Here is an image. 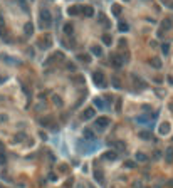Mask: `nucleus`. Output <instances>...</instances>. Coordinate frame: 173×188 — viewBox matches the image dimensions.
<instances>
[{
  "label": "nucleus",
  "mask_w": 173,
  "mask_h": 188,
  "mask_svg": "<svg viewBox=\"0 0 173 188\" xmlns=\"http://www.w3.org/2000/svg\"><path fill=\"white\" fill-rule=\"evenodd\" d=\"M41 20L46 24V25H51V22H52V15H51V12L47 9H42L41 10Z\"/></svg>",
  "instance_id": "2"
},
{
  "label": "nucleus",
  "mask_w": 173,
  "mask_h": 188,
  "mask_svg": "<svg viewBox=\"0 0 173 188\" xmlns=\"http://www.w3.org/2000/svg\"><path fill=\"white\" fill-rule=\"evenodd\" d=\"M126 2H128V0H126Z\"/></svg>",
  "instance_id": "39"
},
{
  "label": "nucleus",
  "mask_w": 173,
  "mask_h": 188,
  "mask_svg": "<svg viewBox=\"0 0 173 188\" xmlns=\"http://www.w3.org/2000/svg\"><path fill=\"white\" fill-rule=\"evenodd\" d=\"M24 32H25V35H32V34H34V25H32V22H27L25 25H24Z\"/></svg>",
  "instance_id": "12"
},
{
  "label": "nucleus",
  "mask_w": 173,
  "mask_h": 188,
  "mask_svg": "<svg viewBox=\"0 0 173 188\" xmlns=\"http://www.w3.org/2000/svg\"><path fill=\"white\" fill-rule=\"evenodd\" d=\"M103 158L108 160V161H114L116 158H118V153H116V151H106L104 155H103Z\"/></svg>",
  "instance_id": "7"
},
{
  "label": "nucleus",
  "mask_w": 173,
  "mask_h": 188,
  "mask_svg": "<svg viewBox=\"0 0 173 188\" xmlns=\"http://www.w3.org/2000/svg\"><path fill=\"white\" fill-rule=\"evenodd\" d=\"M116 148H119V150H125V143H116Z\"/></svg>",
  "instance_id": "32"
},
{
  "label": "nucleus",
  "mask_w": 173,
  "mask_h": 188,
  "mask_svg": "<svg viewBox=\"0 0 173 188\" xmlns=\"http://www.w3.org/2000/svg\"><path fill=\"white\" fill-rule=\"evenodd\" d=\"M96 116V109L94 108H88V109H84L83 113V119H91V118H94Z\"/></svg>",
  "instance_id": "5"
},
{
  "label": "nucleus",
  "mask_w": 173,
  "mask_h": 188,
  "mask_svg": "<svg viewBox=\"0 0 173 188\" xmlns=\"http://www.w3.org/2000/svg\"><path fill=\"white\" fill-rule=\"evenodd\" d=\"M62 30H64V34H66V35H72V32H74V27H72V24H64Z\"/></svg>",
  "instance_id": "13"
},
{
  "label": "nucleus",
  "mask_w": 173,
  "mask_h": 188,
  "mask_svg": "<svg viewBox=\"0 0 173 188\" xmlns=\"http://www.w3.org/2000/svg\"><path fill=\"white\" fill-rule=\"evenodd\" d=\"M83 14L86 17H93V15H94V9H93L91 5H84L83 7Z\"/></svg>",
  "instance_id": "9"
},
{
  "label": "nucleus",
  "mask_w": 173,
  "mask_h": 188,
  "mask_svg": "<svg viewBox=\"0 0 173 188\" xmlns=\"http://www.w3.org/2000/svg\"><path fill=\"white\" fill-rule=\"evenodd\" d=\"M91 54L96 56V57H101V56H103V49H101L99 46H93L91 47Z\"/></svg>",
  "instance_id": "11"
},
{
  "label": "nucleus",
  "mask_w": 173,
  "mask_h": 188,
  "mask_svg": "<svg viewBox=\"0 0 173 188\" xmlns=\"http://www.w3.org/2000/svg\"><path fill=\"white\" fill-rule=\"evenodd\" d=\"M7 165V156L4 155V151H0V166Z\"/></svg>",
  "instance_id": "22"
},
{
  "label": "nucleus",
  "mask_w": 173,
  "mask_h": 188,
  "mask_svg": "<svg viewBox=\"0 0 173 188\" xmlns=\"http://www.w3.org/2000/svg\"><path fill=\"white\" fill-rule=\"evenodd\" d=\"M94 124H96L98 129H106V128L109 126V118H104V116H103V118H98Z\"/></svg>",
  "instance_id": "3"
},
{
  "label": "nucleus",
  "mask_w": 173,
  "mask_h": 188,
  "mask_svg": "<svg viewBox=\"0 0 173 188\" xmlns=\"http://www.w3.org/2000/svg\"><path fill=\"white\" fill-rule=\"evenodd\" d=\"M118 29H119L121 32H128L130 30V25H128L126 22H119V24H118Z\"/></svg>",
  "instance_id": "17"
},
{
  "label": "nucleus",
  "mask_w": 173,
  "mask_h": 188,
  "mask_svg": "<svg viewBox=\"0 0 173 188\" xmlns=\"http://www.w3.org/2000/svg\"><path fill=\"white\" fill-rule=\"evenodd\" d=\"M94 104L98 106V108H104V103H103L99 98H96V99H94Z\"/></svg>",
  "instance_id": "25"
},
{
  "label": "nucleus",
  "mask_w": 173,
  "mask_h": 188,
  "mask_svg": "<svg viewBox=\"0 0 173 188\" xmlns=\"http://www.w3.org/2000/svg\"><path fill=\"white\" fill-rule=\"evenodd\" d=\"M0 30H4V19L0 17Z\"/></svg>",
  "instance_id": "35"
},
{
  "label": "nucleus",
  "mask_w": 173,
  "mask_h": 188,
  "mask_svg": "<svg viewBox=\"0 0 173 188\" xmlns=\"http://www.w3.org/2000/svg\"><path fill=\"white\" fill-rule=\"evenodd\" d=\"M136 160H138V161H146L148 156L145 155V153H136Z\"/></svg>",
  "instance_id": "21"
},
{
  "label": "nucleus",
  "mask_w": 173,
  "mask_h": 188,
  "mask_svg": "<svg viewBox=\"0 0 173 188\" xmlns=\"http://www.w3.org/2000/svg\"><path fill=\"white\" fill-rule=\"evenodd\" d=\"M39 123H41L44 128H52L54 131L57 129V126H54V123H52V119H49V118H41L39 119Z\"/></svg>",
  "instance_id": "4"
},
{
  "label": "nucleus",
  "mask_w": 173,
  "mask_h": 188,
  "mask_svg": "<svg viewBox=\"0 0 173 188\" xmlns=\"http://www.w3.org/2000/svg\"><path fill=\"white\" fill-rule=\"evenodd\" d=\"M140 138H141V140H150V133H145V131H143V133H140Z\"/></svg>",
  "instance_id": "27"
},
{
  "label": "nucleus",
  "mask_w": 173,
  "mask_h": 188,
  "mask_svg": "<svg viewBox=\"0 0 173 188\" xmlns=\"http://www.w3.org/2000/svg\"><path fill=\"white\" fill-rule=\"evenodd\" d=\"M81 12H83V7H69L67 9V14L69 15H79V14H81Z\"/></svg>",
  "instance_id": "8"
},
{
  "label": "nucleus",
  "mask_w": 173,
  "mask_h": 188,
  "mask_svg": "<svg viewBox=\"0 0 173 188\" xmlns=\"http://www.w3.org/2000/svg\"><path fill=\"white\" fill-rule=\"evenodd\" d=\"M165 160H166V163L173 161V148H168L166 150V153H165Z\"/></svg>",
  "instance_id": "16"
},
{
  "label": "nucleus",
  "mask_w": 173,
  "mask_h": 188,
  "mask_svg": "<svg viewBox=\"0 0 173 188\" xmlns=\"http://www.w3.org/2000/svg\"><path fill=\"white\" fill-rule=\"evenodd\" d=\"M4 121H7V116H4V114H0V123H4Z\"/></svg>",
  "instance_id": "34"
},
{
  "label": "nucleus",
  "mask_w": 173,
  "mask_h": 188,
  "mask_svg": "<svg viewBox=\"0 0 173 188\" xmlns=\"http://www.w3.org/2000/svg\"><path fill=\"white\" fill-rule=\"evenodd\" d=\"M111 61H113V66H114V67H121V66H123V62H125V61L121 59V56H113V57H111Z\"/></svg>",
  "instance_id": "10"
},
{
  "label": "nucleus",
  "mask_w": 173,
  "mask_h": 188,
  "mask_svg": "<svg viewBox=\"0 0 173 188\" xmlns=\"http://www.w3.org/2000/svg\"><path fill=\"white\" fill-rule=\"evenodd\" d=\"M0 188H4V187H0Z\"/></svg>",
  "instance_id": "38"
},
{
  "label": "nucleus",
  "mask_w": 173,
  "mask_h": 188,
  "mask_svg": "<svg viewBox=\"0 0 173 188\" xmlns=\"http://www.w3.org/2000/svg\"><path fill=\"white\" fill-rule=\"evenodd\" d=\"M103 42H104L106 46H111V35H108V34H106V35H103Z\"/></svg>",
  "instance_id": "23"
},
{
  "label": "nucleus",
  "mask_w": 173,
  "mask_h": 188,
  "mask_svg": "<svg viewBox=\"0 0 173 188\" xmlns=\"http://www.w3.org/2000/svg\"><path fill=\"white\" fill-rule=\"evenodd\" d=\"M52 101H54V103H56L57 106H61V104H62V101L59 99V96H52Z\"/></svg>",
  "instance_id": "29"
},
{
  "label": "nucleus",
  "mask_w": 173,
  "mask_h": 188,
  "mask_svg": "<svg viewBox=\"0 0 173 188\" xmlns=\"http://www.w3.org/2000/svg\"><path fill=\"white\" fill-rule=\"evenodd\" d=\"M84 136H86V140H88V141L94 140V131L89 129V128H86V129H84Z\"/></svg>",
  "instance_id": "15"
},
{
  "label": "nucleus",
  "mask_w": 173,
  "mask_h": 188,
  "mask_svg": "<svg viewBox=\"0 0 173 188\" xmlns=\"http://www.w3.org/2000/svg\"><path fill=\"white\" fill-rule=\"evenodd\" d=\"M150 62H151V66H153V67H156V69H160V67H161V61H160V59H151Z\"/></svg>",
  "instance_id": "19"
},
{
  "label": "nucleus",
  "mask_w": 173,
  "mask_h": 188,
  "mask_svg": "<svg viewBox=\"0 0 173 188\" xmlns=\"http://www.w3.org/2000/svg\"><path fill=\"white\" fill-rule=\"evenodd\" d=\"M125 166L126 168H135V166H136V163H135V161H126Z\"/></svg>",
  "instance_id": "31"
},
{
  "label": "nucleus",
  "mask_w": 173,
  "mask_h": 188,
  "mask_svg": "<svg viewBox=\"0 0 173 188\" xmlns=\"http://www.w3.org/2000/svg\"><path fill=\"white\" fill-rule=\"evenodd\" d=\"M41 138H42V140H47V136H46V133H44V131H41Z\"/></svg>",
  "instance_id": "36"
},
{
  "label": "nucleus",
  "mask_w": 173,
  "mask_h": 188,
  "mask_svg": "<svg viewBox=\"0 0 173 188\" xmlns=\"http://www.w3.org/2000/svg\"><path fill=\"white\" fill-rule=\"evenodd\" d=\"M0 151H4V143L0 141Z\"/></svg>",
  "instance_id": "37"
},
{
  "label": "nucleus",
  "mask_w": 173,
  "mask_h": 188,
  "mask_svg": "<svg viewBox=\"0 0 173 188\" xmlns=\"http://www.w3.org/2000/svg\"><path fill=\"white\" fill-rule=\"evenodd\" d=\"M113 86H114L116 89H119V87H121V84H119V81H118V79H116V77H113Z\"/></svg>",
  "instance_id": "30"
},
{
  "label": "nucleus",
  "mask_w": 173,
  "mask_h": 188,
  "mask_svg": "<svg viewBox=\"0 0 173 188\" xmlns=\"http://www.w3.org/2000/svg\"><path fill=\"white\" fill-rule=\"evenodd\" d=\"M161 27H163V29H170V27H172V22H170V20L166 19V20H163Z\"/></svg>",
  "instance_id": "26"
},
{
  "label": "nucleus",
  "mask_w": 173,
  "mask_h": 188,
  "mask_svg": "<svg viewBox=\"0 0 173 188\" xmlns=\"http://www.w3.org/2000/svg\"><path fill=\"white\" fill-rule=\"evenodd\" d=\"M170 128H172L170 123H163V124L158 128V133H160V134H168V133H170Z\"/></svg>",
  "instance_id": "6"
},
{
  "label": "nucleus",
  "mask_w": 173,
  "mask_h": 188,
  "mask_svg": "<svg viewBox=\"0 0 173 188\" xmlns=\"http://www.w3.org/2000/svg\"><path fill=\"white\" fill-rule=\"evenodd\" d=\"M94 178L99 183H104V173L101 171V170H96V171H94Z\"/></svg>",
  "instance_id": "14"
},
{
  "label": "nucleus",
  "mask_w": 173,
  "mask_h": 188,
  "mask_svg": "<svg viewBox=\"0 0 173 188\" xmlns=\"http://www.w3.org/2000/svg\"><path fill=\"white\" fill-rule=\"evenodd\" d=\"M113 14H114V15H118V14H121V7L119 5H113Z\"/></svg>",
  "instance_id": "24"
},
{
  "label": "nucleus",
  "mask_w": 173,
  "mask_h": 188,
  "mask_svg": "<svg viewBox=\"0 0 173 188\" xmlns=\"http://www.w3.org/2000/svg\"><path fill=\"white\" fill-rule=\"evenodd\" d=\"M49 46H51V37H46V39L41 42V49H47Z\"/></svg>",
  "instance_id": "18"
},
{
  "label": "nucleus",
  "mask_w": 173,
  "mask_h": 188,
  "mask_svg": "<svg viewBox=\"0 0 173 188\" xmlns=\"http://www.w3.org/2000/svg\"><path fill=\"white\" fill-rule=\"evenodd\" d=\"M49 178H51V180H52V181H56V180H57V178H56V175H54V173H51V175H49Z\"/></svg>",
  "instance_id": "33"
},
{
  "label": "nucleus",
  "mask_w": 173,
  "mask_h": 188,
  "mask_svg": "<svg viewBox=\"0 0 173 188\" xmlns=\"http://www.w3.org/2000/svg\"><path fill=\"white\" fill-rule=\"evenodd\" d=\"M93 81H94V84L98 87H106V77H104V74L99 72V71H96L93 74Z\"/></svg>",
  "instance_id": "1"
},
{
  "label": "nucleus",
  "mask_w": 173,
  "mask_h": 188,
  "mask_svg": "<svg viewBox=\"0 0 173 188\" xmlns=\"http://www.w3.org/2000/svg\"><path fill=\"white\" fill-rule=\"evenodd\" d=\"M77 59H79V61H83V62H89V61H91V57H89V56H86V54H79Z\"/></svg>",
  "instance_id": "20"
},
{
  "label": "nucleus",
  "mask_w": 173,
  "mask_h": 188,
  "mask_svg": "<svg viewBox=\"0 0 173 188\" xmlns=\"http://www.w3.org/2000/svg\"><path fill=\"white\" fill-rule=\"evenodd\" d=\"M161 51H163V54H168V52H170V46H168V44H163Z\"/></svg>",
  "instance_id": "28"
}]
</instances>
